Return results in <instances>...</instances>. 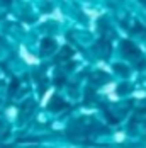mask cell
Instances as JSON below:
<instances>
[{
	"label": "cell",
	"mask_w": 146,
	"mask_h": 148,
	"mask_svg": "<svg viewBox=\"0 0 146 148\" xmlns=\"http://www.w3.org/2000/svg\"><path fill=\"white\" fill-rule=\"evenodd\" d=\"M20 56H22V58L26 60V61H27L29 65H38V63H39V60H38V58H34V56H31L29 53H27V49H26L24 46L20 48Z\"/></svg>",
	"instance_id": "cell-1"
},
{
	"label": "cell",
	"mask_w": 146,
	"mask_h": 148,
	"mask_svg": "<svg viewBox=\"0 0 146 148\" xmlns=\"http://www.w3.org/2000/svg\"><path fill=\"white\" fill-rule=\"evenodd\" d=\"M116 140H117V141H122V140H124V134H122V133H119V134H117V138H116Z\"/></svg>",
	"instance_id": "cell-2"
}]
</instances>
